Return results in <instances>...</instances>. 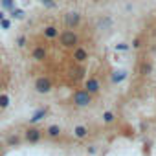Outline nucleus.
<instances>
[{"instance_id": "f257e3e1", "label": "nucleus", "mask_w": 156, "mask_h": 156, "mask_svg": "<svg viewBox=\"0 0 156 156\" xmlns=\"http://www.w3.org/2000/svg\"><path fill=\"white\" fill-rule=\"evenodd\" d=\"M59 44L66 50H73L75 46H79V35H77L73 30H64V31H59Z\"/></svg>"}, {"instance_id": "f03ea898", "label": "nucleus", "mask_w": 156, "mask_h": 156, "mask_svg": "<svg viewBox=\"0 0 156 156\" xmlns=\"http://www.w3.org/2000/svg\"><path fill=\"white\" fill-rule=\"evenodd\" d=\"M72 103H73L75 107H79V108H87V107L92 105V94H88L85 88L75 90L73 96H72Z\"/></svg>"}, {"instance_id": "7ed1b4c3", "label": "nucleus", "mask_w": 156, "mask_h": 156, "mask_svg": "<svg viewBox=\"0 0 156 156\" xmlns=\"http://www.w3.org/2000/svg\"><path fill=\"white\" fill-rule=\"evenodd\" d=\"M81 20H83V17H81L79 11H66V13L62 15V22H64V26H66L68 30L79 28V26H81Z\"/></svg>"}, {"instance_id": "20e7f679", "label": "nucleus", "mask_w": 156, "mask_h": 156, "mask_svg": "<svg viewBox=\"0 0 156 156\" xmlns=\"http://www.w3.org/2000/svg\"><path fill=\"white\" fill-rule=\"evenodd\" d=\"M33 87H35V92H37V94H42V96H44V94H50V92H51L53 83H51L50 77L41 75V77H37V79H35Z\"/></svg>"}, {"instance_id": "39448f33", "label": "nucleus", "mask_w": 156, "mask_h": 156, "mask_svg": "<svg viewBox=\"0 0 156 156\" xmlns=\"http://www.w3.org/2000/svg\"><path fill=\"white\" fill-rule=\"evenodd\" d=\"M24 140H26L28 143H39V141L42 140V130L37 129V127H30V129H26V132H24Z\"/></svg>"}, {"instance_id": "423d86ee", "label": "nucleus", "mask_w": 156, "mask_h": 156, "mask_svg": "<svg viewBox=\"0 0 156 156\" xmlns=\"http://www.w3.org/2000/svg\"><path fill=\"white\" fill-rule=\"evenodd\" d=\"M72 59L77 62V64H83L88 61V50L83 48V46H75L73 48V53H72Z\"/></svg>"}, {"instance_id": "0eeeda50", "label": "nucleus", "mask_w": 156, "mask_h": 156, "mask_svg": "<svg viewBox=\"0 0 156 156\" xmlns=\"http://www.w3.org/2000/svg\"><path fill=\"white\" fill-rule=\"evenodd\" d=\"M85 90H87L88 94H92V96L99 94V90H101V83H99V79H96V77H88V79L85 81Z\"/></svg>"}, {"instance_id": "6e6552de", "label": "nucleus", "mask_w": 156, "mask_h": 156, "mask_svg": "<svg viewBox=\"0 0 156 156\" xmlns=\"http://www.w3.org/2000/svg\"><path fill=\"white\" fill-rule=\"evenodd\" d=\"M31 57H33L35 61L42 62V61H46V57H48V50H46L44 46H35V48L31 50Z\"/></svg>"}, {"instance_id": "1a4fd4ad", "label": "nucleus", "mask_w": 156, "mask_h": 156, "mask_svg": "<svg viewBox=\"0 0 156 156\" xmlns=\"http://www.w3.org/2000/svg\"><path fill=\"white\" fill-rule=\"evenodd\" d=\"M46 114H48V108H46V107H42V108H37V110L31 114V118H30V123H31V125H35V123L42 121V119L46 118Z\"/></svg>"}, {"instance_id": "9d476101", "label": "nucleus", "mask_w": 156, "mask_h": 156, "mask_svg": "<svg viewBox=\"0 0 156 156\" xmlns=\"http://www.w3.org/2000/svg\"><path fill=\"white\" fill-rule=\"evenodd\" d=\"M42 35H44L46 39H50V41H53V39L59 37V28L53 26V24H50V26H46V28L42 30Z\"/></svg>"}, {"instance_id": "9b49d317", "label": "nucleus", "mask_w": 156, "mask_h": 156, "mask_svg": "<svg viewBox=\"0 0 156 156\" xmlns=\"http://www.w3.org/2000/svg\"><path fill=\"white\" fill-rule=\"evenodd\" d=\"M127 75H129V73H127V70H116V72L112 73V77H110V81H112L114 85H119L121 81H125V79H127Z\"/></svg>"}, {"instance_id": "f8f14e48", "label": "nucleus", "mask_w": 156, "mask_h": 156, "mask_svg": "<svg viewBox=\"0 0 156 156\" xmlns=\"http://www.w3.org/2000/svg\"><path fill=\"white\" fill-rule=\"evenodd\" d=\"M73 136H75L77 140H85V138L88 136V127H85V125L73 127Z\"/></svg>"}, {"instance_id": "ddd939ff", "label": "nucleus", "mask_w": 156, "mask_h": 156, "mask_svg": "<svg viewBox=\"0 0 156 156\" xmlns=\"http://www.w3.org/2000/svg\"><path fill=\"white\" fill-rule=\"evenodd\" d=\"M61 132H62V130H61V127H59V125H50V127L46 129V134H48L51 140L59 138V136H61Z\"/></svg>"}, {"instance_id": "4468645a", "label": "nucleus", "mask_w": 156, "mask_h": 156, "mask_svg": "<svg viewBox=\"0 0 156 156\" xmlns=\"http://www.w3.org/2000/svg\"><path fill=\"white\" fill-rule=\"evenodd\" d=\"M152 72V62L151 61H143L141 64H140V73L141 75H149Z\"/></svg>"}, {"instance_id": "2eb2a0df", "label": "nucleus", "mask_w": 156, "mask_h": 156, "mask_svg": "<svg viewBox=\"0 0 156 156\" xmlns=\"http://www.w3.org/2000/svg\"><path fill=\"white\" fill-rule=\"evenodd\" d=\"M0 8H2V11H11L15 9V0H0Z\"/></svg>"}, {"instance_id": "dca6fc26", "label": "nucleus", "mask_w": 156, "mask_h": 156, "mask_svg": "<svg viewBox=\"0 0 156 156\" xmlns=\"http://www.w3.org/2000/svg\"><path fill=\"white\" fill-rule=\"evenodd\" d=\"M114 121H116V114H114L112 110H107V112H103V123L110 125V123H114Z\"/></svg>"}, {"instance_id": "f3484780", "label": "nucleus", "mask_w": 156, "mask_h": 156, "mask_svg": "<svg viewBox=\"0 0 156 156\" xmlns=\"http://www.w3.org/2000/svg\"><path fill=\"white\" fill-rule=\"evenodd\" d=\"M98 26L103 28V30H107V28L112 26V19H110V17H101V19L98 20Z\"/></svg>"}, {"instance_id": "a211bd4d", "label": "nucleus", "mask_w": 156, "mask_h": 156, "mask_svg": "<svg viewBox=\"0 0 156 156\" xmlns=\"http://www.w3.org/2000/svg\"><path fill=\"white\" fill-rule=\"evenodd\" d=\"M6 143H8V147H17V145L20 143V136H17V134H11V136H8Z\"/></svg>"}, {"instance_id": "6ab92c4d", "label": "nucleus", "mask_w": 156, "mask_h": 156, "mask_svg": "<svg viewBox=\"0 0 156 156\" xmlns=\"http://www.w3.org/2000/svg\"><path fill=\"white\" fill-rule=\"evenodd\" d=\"M9 13H11V19H17V20H22V19L26 17L24 9H17V8H15V9H11Z\"/></svg>"}, {"instance_id": "aec40b11", "label": "nucleus", "mask_w": 156, "mask_h": 156, "mask_svg": "<svg viewBox=\"0 0 156 156\" xmlns=\"http://www.w3.org/2000/svg\"><path fill=\"white\" fill-rule=\"evenodd\" d=\"M72 75L75 77V79H83V77H85V68H83V66L73 68V70H72Z\"/></svg>"}, {"instance_id": "412c9836", "label": "nucleus", "mask_w": 156, "mask_h": 156, "mask_svg": "<svg viewBox=\"0 0 156 156\" xmlns=\"http://www.w3.org/2000/svg\"><path fill=\"white\" fill-rule=\"evenodd\" d=\"M9 103H11V99L8 94H0V108H8Z\"/></svg>"}, {"instance_id": "4be33fe9", "label": "nucleus", "mask_w": 156, "mask_h": 156, "mask_svg": "<svg viewBox=\"0 0 156 156\" xmlns=\"http://www.w3.org/2000/svg\"><path fill=\"white\" fill-rule=\"evenodd\" d=\"M26 42H28V39H26L24 35H19V37L15 39V44H17L19 48H24V46H26Z\"/></svg>"}, {"instance_id": "5701e85b", "label": "nucleus", "mask_w": 156, "mask_h": 156, "mask_svg": "<svg viewBox=\"0 0 156 156\" xmlns=\"http://www.w3.org/2000/svg\"><path fill=\"white\" fill-rule=\"evenodd\" d=\"M0 28H2V30H9L11 28V19H2V20H0Z\"/></svg>"}, {"instance_id": "b1692460", "label": "nucleus", "mask_w": 156, "mask_h": 156, "mask_svg": "<svg viewBox=\"0 0 156 156\" xmlns=\"http://www.w3.org/2000/svg\"><path fill=\"white\" fill-rule=\"evenodd\" d=\"M39 2H41L44 8H48V9H51V8L57 6V4H55V0H39Z\"/></svg>"}, {"instance_id": "393cba45", "label": "nucleus", "mask_w": 156, "mask_h": 156, "mask_svg": "<svg viewBox=\"0 0 156 156\" xmlns=\"http://www.w3.org/2000/svg\"><path fill=\"white\" fill-rule=\"evenodd\" d=\"M140 46H141V41H140V39H134V41H132V48H134V50H138Z\"/></svg>"}, {"instance_id": "a878e982", "label": "nucleus", "mask_w": 156, "mask_h": 156, "mask_svg": "<svg viewBox=\"0 0 156 156\" xmlns=\"http://www.w3.org/2000/svg\"><path fill=\"white\" fill-rule=\"evenodd\" d=\"M129 44H116V50H129Z\"/></svg>"}, {"instance_id": "bb28decb", "label": "nucleus", "mask_w": 156, "mask_h": 156, "mask_svg": "<svg viewBox=\"0 0 156 156\" xmlns=\"http://www.w3.org/2000/svg\"><path fill=\"white\" fill-rule=\"evenodd\" d=\"M96 152H98V149H96L94 145H90V147H88V154H96Z\"/></svg>"}, {"instance_id": "cd10ccee", "label": "nucleus", "mask_w": 156, "mask_h": 156, "mask_svg": "<svg viewBox=\"0 0 156 156\" xmlns=\"http://www.w3.org/2000/svg\"><path fill=\"white\" fill-rule=\"evenodd\" d=\"M4 17H6V11H0V20H2Z\"/></svg>"}, {"instance_id": "c85d7f7f", "label": "nucleus", "mask_w": 156, "mask_h": 156, "mask_svg": "<svg viewBox=\"0 0 156 156\" xmlns=\"http://www.w3.org/2000/svg\"><path fill=\"white\" fill-rule=\"evenodd\" d=\"M154 35H156V26H154Z\"/></svg>"}]
</instances>
